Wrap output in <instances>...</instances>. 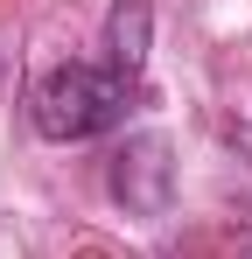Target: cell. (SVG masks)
Returning a JSON list of instances; mask_svg holds the SVG:
<instances>
[{
	"label": "cell",
	"instance_id": "cell-2",
	"mask_svg": "<svg viewBox=\"0 0 252 259\" xmlns=\"http://www.w3.org/2000/svg\"><path fill=\"white\" fill-rule=\"evenodd\" d=\"M112 189H119V203H133V210H161L168 203V147L154 140V133L133 140V147H119Z\"/></svg>",
	"mask_w": 252,
	"mask_h": 259
},
{
	"label": "cell",
	"instance_id": "cell-3",
	"mask_svg": "<svg viewBox=\"0 0 252 259\" xmlns=\"http://www.w3.org/2000/svg\"><path fill=\"white\" fill-rule=\"evenodd\" d=\"M147 63V0H119L112 7V70L133 77Z\"/></svg>",
	"mask_w": 252,
	"mask_h": 259
},
{
	"label": "cell",
	"instance_id": "cell-1",
	"mask_svg": "<svg viewBox=\"0 0 252 259\" xmlns=\"http://www.w3.org/2000/svg\"><path fill=\"white\" fill-rule=\"evenodd\" d=\"M119 119H126V77L119 70L63 63V70H49L42 91H35L42 140H91V133H112Z\"/></svg>",
	"mask_w": 252,
	"mask_h": 259
}]
</instances>
